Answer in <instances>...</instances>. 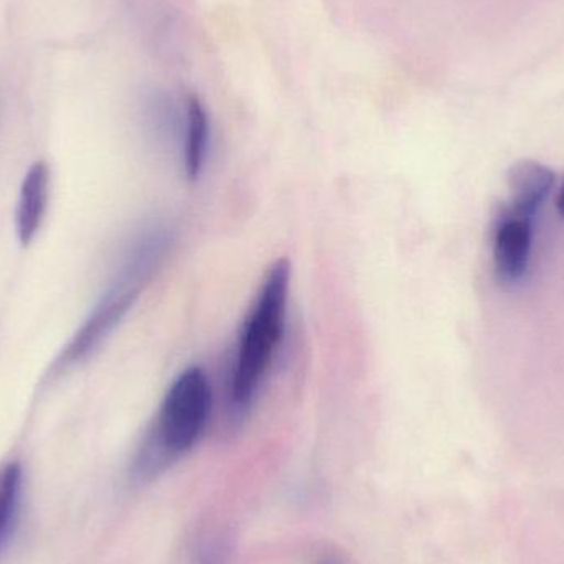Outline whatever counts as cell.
<instances>
[{
    "instance_id": "3957f363",
    "label": "cell",
    "mask_w": 564,
    "mask_h": 564,
    "mask_svg": "<svg viewBox=\"0 0 564 564\" xmlns=\"http://www.w3.org/2000/svg\"><path fill=\"white\" fill-rule=\"evenodd\" d=\"M145 285L148 282L129 278V274L118 273L111 288L102 295L101 301L93 308L91 314L83 322L68 345L63 348L55 368L73 367L91 357L124 321Z\"/></svg>"
},
{
    "instance_id": "6da1fadb",
    "label": "cell",
    "mask_w": 564,
    "mask_h": 564,
    "mask_svg": "<svg viewBox=\"0 0 564 564\" xmlns=\"http://www.w3.org/2000/svg\"><path fill=\"white\" fill-rule=\"evenodd\" d=\"M289 289L291 263L281 258L268 271L238 341L230 384L231 408L238 416L253 406L284 337Z\"/></svg>"
},
{
    "instance_id": "277c9868",
    "label": "cell",
    "mask_w": 564,
    "mask_h": 564,
    "mask_svg": "<svg viewBox=\"0 0 564 564\" xmlns=\"http://www.w3.org/2000/svg\"><path fill=\"white\" fill-rule=\"evenodd\" d=\"M533 220L502 208L492 235V260L503 284H517L527 276L532 258Z\"/></svg>"
},
{
    "instance_id": "5b68a950",
    "label": "cell",
    "mask_w": 564,
    "mask_h": 564,
    "mask_svg": "<svg viewBox=\"0 0 564 564\" xmlns=\"http://www.w3.org/2000/svg\"><path fill=\"white\" fill-rule=\"evenodd\" d=\"M555 177V172L542 162H517L507 172L510 192V205L507 208L520 217L533 220L552 194Z\"/></svg>"
},
{
    "instance_id": "ba28073f",
    "label": "cell",
    "mask_w": 564,
    "mask_h": 564,
    "mask_svg": "<svg viewBox=\"0 0 564 564\" xmlns=\"http://www.w3.org/2000/svg\"><path fill=\"white\" fill-rule=\"evenodd\" d=\"M22 467L9 463L0 467V549L9 536L22 494Z\"/></svg>"
},
{
    "instance_id": "9c48e42d",
    "label": "cell",
    "mask_w": 564,
    "mask_h": 564,
    "mask_svg": "<svg viewBox=\"0 0 564 564\" xmlns=\"http://www.w3.org/2000/svg\"><path fill=\"white\" fill-rule=\"evenodd\" d=\"M230 555V539L221 533H212L198 545L195 564H228Z\"/></svg>"
},
{
    "instance_id": "7a4b0ae2",
    "label": "cell",
    "mask_w": 564,
    "mask_h": 564,
    "mask_svg": "<svg viewBox=\"0 0 564 564\" xmlns=\"http://www.w3.org/2000/svg\"><path fill=\"white\" fill-rule=\"evenodd\" d=\"M212 384L200 367H188L169 388L135 457V476L154 477L192 449L210 420Z\"/></svg>"
},
{
    "instance_id": "52a82bcc",
    "label": "cell",
    "mask_w": 564,
    "mask_h": 564,
    "mask_svg": "<svg viewBox=\"0 0 564 564\" xmlns=\"http://www.w3.org/2000/svg\"><path fill=\"white\" fill-rule=\"evenodd\" d=\"M210 144V119L197 95L184 101V171L188 181H197L207 161Z\"/></svg>"
},
{
    "instance_id": "30bf717a",
    "label": "cell",
    "mask_w": 564,
    "mask_h": 564,
    "mask_svg": "<svg viewBox=\"0 0 564 564\" xmlns=\"http://www.w3.org/2000/svg\"><path fill=\"white\" fill-rule=\"evenodd\" d=\"M556 210H558L560 217L564 220V184L560 188L558 197H556Z\"/></svg>"
},
{
    "instance_id": "8992f818",
    "label": "cell",
    "mask_w": 564,
    "mask_h": 564,
    "mask_svg": "<svg viewBox=\"0 0 564 564\" xmlns=\"http://www.w3.org/2000/svg\"><path fill=\"white\" fill-rule=\"evenodd\" d=\"M50 200V169L46 162L39 161L29 169L15 208V231L20 243L29 247L45 220Z\"/></svg>"
}]
</instances>
